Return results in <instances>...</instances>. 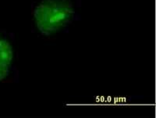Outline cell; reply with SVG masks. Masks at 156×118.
<instances>
[{
	"mask_svg": "<svg viewBox=\"0 0 156 118\" xmlns=\"http://www.w3.org/2000/svg\"><path fill=\"white\" fill-rule=\"evenodd\" d=\"M76 15L73 0H37L31 9L36 30L45 37L54 35L69 27Z\"/></svg>",
	"mask_w": 156,
	"mask_h": 118,
	"instance_id": "6da1fadb",
	"label": "cell"
},
{
	"mask_svg": "<svg viewBox=\"0 0 156 118\" xmlns=\"http://www.w3.org/2000/svg\"><path fill=\"white\" fill-rule=\"evenodd\" d=\"M14 67V46L7 34L0 30V84L11 78Z\"/></svg>",
	"mask_w": 156,
	"mask_h": 118,
	"instance_id": "7a4b0ae2",
	"label": "cell"
}]
</instances>
